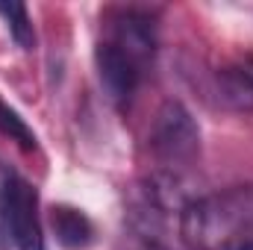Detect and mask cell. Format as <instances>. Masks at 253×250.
Segmentation results:
<instances>
[{
	"label": "cell",
	"instance_id": "obj_5",
	"mask_svg": "<svg viewBox=\"0 0 253 250\" xmlns=\"http://www.w3.org/2000/svg\"><path fill=\"white\" fill-rule=\"evenodd\" d=\"M212 94L224 109L233 112H253V77L245 65H221L212 71Z\"/></svg>",
	"mask_w": 253,
	"mask_h": 250
},
{
	"label": "cell",
	"instance_id": "obj_1",
	"mask_svg": "<svg viewBox=\"0 0 253 250\" xmlns=\"http://www.w3.org/2000/svg\"><path fill=\"white\" fill-rule=\"evenodd\" d=\"M103 33L94 47V68L109 100L124 106L138 91L144 74L156 56V21L150 12L135 6L106 9Z\"/></svg>",
	"mask_w": 253,
	"mask_h": 250
},
{
	"label": "cell",
	"instance_id": "obj_9",
	"mask_svg": "<svg viewBox=\"0 0 253 250\" xmlns=\"http://www.w3.org/2000/svg\"><path fill=\"white\" fill-rule=\"evenodd\" d=\"M242 65H245V71L253 77V53H245V59H242Z\"/></svg>",
	"mask_w": 253,
	"mask_h": 250
},
{
	"label": "cell",
	"instance_id": "obj_3",
	"mask_svg": "<svg viewBox=\"0 0 253 250\" xmlns=\"http://www.w3.org/2000/svg\"><path fill=\"white\" fill-rule=\"evenodd\" d=\"M150 156L156 159L165 183H177V177L191 168L200 156V126L180 100H165L147 132Z\"/></svg>",
	"mask_w": 253,
	"mask_h": 250
},
{
	"label": "cell",
	"instance_id": "obj_4",
	"mask_svg": "<svg viewBox=\"0 0 253 250\" xmlns=\"http://www.w3.org/2000/svg\"><path fill=\"white\" fill-rule=\"evenodd\" d=\"M0 221L15 250H44L39 191L15 171L3 174V183H0Z\"/></svg>",
	"mask_w": 253,
	"mask_h": 250
},
{
	"label": "cell",
	"instance_id": "obj_6",
	"mask_svg": "<svg viewBox=\"0 0 253 250\" xmlns=\"http://www.w3.org/2000/svg\"><path fill=\"white\" fill-rule=\"evenodd\" d=\"M50 230L65 250H85L97 242L94 221L71 203H56L50 209Z\"/></svg>",
	"mask_w": 253,
	"mask_h": 250
},
{
	"label": "cell",
	"instance_id": "obj_2",
	"mask_svg": "<svg viewBox=\"0 0 253 250\" xmlns=\"http://www.w3.org/2000/svg\"><path fill=\"white\" fill-rule=\"evenodd\" d=\"M180 236L191 250H253V183L189 200Z\"/></svg>",
	"mask_w": 253,
	"mask_h": 250
},
{
	"label": "cell",
	"instance_id": "obj_7",
	"mask_svg": "<svg viewBox=\"0 0 253 250\" xmlns=\"http://www.w3.org/2000/svg\"><path fill=\"white\" fill-rule=\"evenodd\" d=\"M0 18L6 21V30L21 50H36V27L24 3H0Z\"/></svg>",
	"mask_w": 253,
	"mask_h": 250
},
{
	"label": "cell",
	"instance_id": "obj_8",
	"mask_svg": "<svg viewBox=\"0 0 253 250\" xmlns=\"http://www.w3.org/2000/svg\"><path fill=\"white\" fill-rule=\"evenodd\" d=\"M0 135H6L9 141H15L21 150H27V153H33L36 147H39V138H36V132H33V126L27 124L24 118H21V112L15 109V106H9L3 97H0Z\"/></svg>",
	"mask_w": 253,
	"mask_h": 250
}]
</instances>
